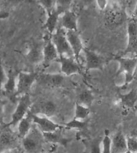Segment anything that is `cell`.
Segmentation results:
<instances>
[{
    "instance_id": "35",
    "label": "cell",
    "mask_w": 137,
    "mask_h": 153,
    "mask_svg": "<svg viewBox=\"0 0 137 153\" xmlns=\"http://www.w3.org/2000/svg\"><path fill=\"white\" fill-rule=\"evenodd\" d=\"M132 19H136L137 20V2H136V6H135V9L134 14H133V16H132Z\"/></svg>"
},
{
    "instance_id": "31",
    "label": "cell",
    "mask_w": 137,
    "mask_h": 153,
    "mask_svg": "<svg viewBox=\"0 0 137 153\" xmlns=\"http://www.w3.org/2000/svg\"><path fill=\"white\" fill-rule=\"evenodd\" d=\"M7 79V74L4 69V67L2 65V62H0V93L3 90V87L6 83Z\"/></svg>"
},
{
    "instance_id": "3",
    "label": "cell",
    "mask_w": 137,
    "mask_h": 153,
    "mask_svg": "<svg viewBox=\"0 0 137 153\" xmlns=\"http://www.w3.org/2000/svg\"><path fill=\"white\" fill-rule=\"evenodd\" d=\"M38 75V74L35 72L21 71L18 73L15 98L29 94L31 87L37 81Z\"/></svg>"
},
{
    "instance_id": "13",
    "label": "cell",
    "mask_w": 137,
    "mask_h": 153,
    "mask_svg": "<svg viewBox=\"0 0 137 153\" xmlns=\"http://www.w3.org/2000/svg\"><path fill=\"white\" fill-rule=\"evenodd\" d=\"M83 52L85 54V65L87 70L91 69H102L103 65V58L95 51L84 48Z\"/></svg>"
},
{
    "instance_id": "19",
    "label": "cell",
    "mask_w": 137,
    "mask_h": 153,
    "mask_svg": "<svg viewBox=\"0 0 137 153\" xmlns=\"http://www.w3.org/2000/svg\"><path fill=\"white\" fill-rule=\"evenodd\" d=\"M17 76L18 74H15L14 72H10L7 74V79L6 83L3 87V90L7 96L15 97L16 93V86H17Z\"/></svg>"
},
{
    "instance_id": "1",
    "label": "cell",
    "mask_w": 137,
    "mask_h": 153,
    "mask_svg": "<svg viewBox=\"0 0 137 153\" xmlns=\"http://www.w3.org/2000/svg\"><path fill=\"white\" fill-rule=\"evenodd\" d=\"M45 143L43 133L35 124L30 132L21 140L23 153H43Z\"/></svg>"
},
{
    "instance_id": "26",
    "label": "cell",
    "mask_w": 137,
    "mask_h": 153,
    "mask_svg": "<svg viewBox=\"0 0 137 153\" xmlns=\"http://www.w3.org/2000/svg\"><path fill=\"white\" fill-rule=\"evenodd\" d=\"M72 4L71 1H56V4H55V10L62 15L65 12L70 10V6Z\"/></svg>"
},
{
    "instance_id": "25",
    "label": "cell",
    "mask_w": 137,
    "mask_h": 153,
    "mask_svg": "<svg viewBox=\"0 0 137 153\" xmlns=\"http://www.w3.org/2000/svg\"><path fill=\"white\" fill-rule=\"evenodd\" d=\"M86 121L84 120H79L73 119L71 121L67 122V124H64L63 128H66L68 129H75V130H82L84 129L86 126Z\"/></svg>"
},
{
    "instance_id": "23",
    "label": "cell",
    "mask_w": 137,
    "mask_h": 153,
    "mask_svg": "<svg viewBox=\"0 0 137 153\" xmlns=\"http://www.w3.org/2000/svg\"><path fill=\"white\" fill-rule=\"evenodd\" d=\"M94 100V96L92 92L87 89L82 91L79 95V104L83 105L84 106L90 108Z\"/></svg>"
},
{
    "instance_id": "24",
    "label": "cell",
    "mask_w": 137,
    "mask_h": 153,
    "mask_svg": "<svg viewBox=\"0 0 137 153\" xmlns=\"http://www.w3.org/2000/svg\"><path fill=\"white\" fill-rule=\"evenodd\" d=\"M121 100L126 106L129 108L133 107L137 101V93L132 90L121 97Z\"/></svg>"
},
{
    "instance_id": "30",
    "label": "cell",
    "mask_w": 137,
    "mask_h": 153,
    "mask_svg": "<svg viewBox=\"0 0 137 153\" xmlns=\"http://www.w3.org/2000/svg\"><path fill=\"white\" fill-rule=\"evenodd\" d=\"M102 139H96L92 141L90 147V153H102Z\"/></svg>"
},
{
    "instance_id": "33",
    "label": "cell",
    "mask_w": 137,
    "mask_h": 153,
    "mask_svg": "<svg viewBox=\"0 0 137 153\" xmlns=\"http://www.w3.org/2000/svg\"><path fill=\"white\" fill-rule=\"evenodd\" d=\"M3 3L0 2V19H7L9 17V12L4 8Z\"/></svg>"
},
{
    "instance_id": "22",
    "label": "cell",
    "mask_w": 137,
    "mask_h": 153,
    "mask_svg": "<svg viewBox=\"0 0 137 153\" xmlns=\"http://www.w3.org/2000/svg\"><path fill=\"white\" fill-rule=\"evenodd\" d=\"M89 114H90V108L84 106L83 105H80L79 103L75 104L74 117L75 119L84 121L87 117H88Z\"/></svg>"
},
{
    "instance_id": "12",
    "label": "cell",
    "mask_w": 137,
    "mask_h": 153,
    "mask_svg": "<svg viewBox=\"0 0 137 153\" xmlns=\"http://www.w3.org/2000/svg\"><path fill=\"white\" fill-rule=\"evenodd\" d=\"M64 78L62 74H42L38 75L37 81L45 87H59L63 83Z\"/></svg>"
},
{
    "instance_id": "20",
    "label": "cell",
    "mask_w": 137,
    "mask_h": 153,
    "mask_svg": "<svg viewBox=\"0 0 137 153\" xmlns=\"http://www.w3.org/2000/svg\"><path fill=\"white\" fill-rule=\"evenodd\" d=\"M60 17H61V15L55 10V9L52 12L47 14L45 27L50 35L55 33V30H57Z\"/></svg>"
},
{
    "instance_id": "21",
    "label": "cell",
    "mask_w": 137,
    "mask_h": 153,
    "mask_svg": "<svg viewBox=\"0 0 137 153\" xmlns=\"http://www.w3.org/2000/svg\"><path fill=\"white\" fill-rule=\"evenodd\" d=\"M43 136L45 139L46 142L53 143V144H61V145H66L68 142V140L65 139L62 136L60 132V129L56 130L52 132H47L43 133Z\"/></svg>"
},
{
    "instance_id": "27",
    "label": "cell",
    "mask_w": 137,
    "mask_h": 153,
    "mask_svg": "<svg viewBox=\"0 0 137 153\" xmlns=\"http://www.w3.org/2000/svg\"><path fill=\"white\" fill-rule=\"evenodd\" d=\"M102 153H111V137L108 134L102 138Z\"/></svg>"
},
{
    "instance_id": "10",
    "label": "cell",
    "mask_w": 137,
    "mask_h": 153,
    "mask_svg": "<svg viewBox=\"0 0 137 153\" xmlns=\"http://www.w3.org/2000/svg\"><path fill=\"white\" fill-rule=\"evenodd\" d=\"M33 123L43 133L52 132L63 128L62 125L55 123L49 117L39 116V115L33 114Z\"/></svg>"
},
{
    "instance_id": "29",
    "label": "cell",
    "mask_w": 137,
    "mask_h": 153,
    "mask_svg": "<svg viewBox=\"0 0 137 153\" xmlns=\"http://www.w3.org/2000/svg\"><path fill=\"white\" fill-rule=\"evenodd\" d=\"M38 3L43 7L47 14L55 9L56 1H38Z\"/></svg>"
},
{
    "instance_id": "6",
    "label": "cell",
    "mask_w": 137,
    "mask_h": 153,
    "mask_svg": "<svg viewBox=\"0 0 137 153\" xmlns=\"http://www.w3.org/2000/svg\"><path fill=\"white\" fill-rule=\"evenodd\" d=\"M115 60L119 63V69L116 75L124 74L126 84L132 82L134 78V74L137 67V57H117Z\"/></svg>"
},
{
    "instance_id": "37",
    "label": "cell",
    "mask_w": 137,
    "mask_h": 153,
    "mask_svg": "<svg viewBox=\"0 0 137 153\" xmlns=\"http://www.w3.org/2000/svg\"><path fill=\"white\" fill-rule=\"evenodd\" d=\"M50 153H61V152H57V151H54V152H50Z\"/></svg>"
},
{
    "instance_id": "38",
    "label": "cell",
    "mask_w": 137,
    "mask_h": 153,
    "mask_svg": "<svg viewBox=\"0 0 137 153\" xmlns=\"http://www.w3.org/2000/svg\"><path fill=\"white\" fill-rule=\"evenodd\" d=\"M125 153H131V152H128V151H127V152H125Z\"/></svg>"
},
{
    "instance_id": "28",
    "label": "cell",
    "mask_w": 137,
    "mask_h": 153,
    "mask_svg": "<svg viewBox=\"0 0 137 153\" xmlns=\"http://www.w3.org/2000/svg\"><path fill=\"white\" fill-rule=\"evenodd\" d=\"M127 146L128 152L131 153H137V137L127 136Z\"/></svg>"
},
{
    "instance_id": "32",
    "label": "cell",
    "mask_w": 137,
    "mask_h": 153,
    "mask_svg": "<svg viewBox=\"0 0 137 153\" xmlns=\"http://www.w3.org/2000/svg\"><path fill=\"white\" fill-rule=\"evenodd\" d=\"M5 105L6 102L2 98H0V125L4 124V112H5ZM5 125V124H4Z\"/></svg>"
},
{
    "instance_id": "9",
    "label": "cell",
    "mask_w": 137,
    "mask_h": 153,
    "mask_svg": "<svg viewBox=\"0 0 137 153\" xmlns=\"http://www.w3.org/2000/svg\"><path fill=\"white\" fill-rule=\"evenodd\" d=\"M30 111L35 115H39L50 118L56 113L57 107L55 103L51 100H43L31 105Z\"/></svg>"
},
{
    "instance_id": "11",
    "label": "cell",
    "mask_w": 137,
    "mask_h": 153,
    "mask_svg": "<svg viewBox=\"0 0 137 153\" xmlns=\"http://www.w3.org/2000/svg\"><path fill=\"white\" fill-rule=\"evenodd\" d=\"M67 38L69 42V45L72 48L74 57L79 64L80 54L84 51V45L81 37L79 35L78 30H68L67 31Z\"/></svg>"
},
{
    "instance_id": "4",
    "label": "cell",
    "mask_w": 137,
    "mask_h": 153,
    "mask_svg": "<svg viewBox=\"0 0 137 153\" xmlns=\"http://www.w3.org/2000/svg\"><path fill=\"white\" fill-rule=\"evenodd\" d=\"M50 39L52 41L53 44L55 45L59 57H74L72 48L70 46L67 38V31L64 29L58 26L55 33L50 35Z\"/></svg>"
},
{
    "instance_id": "5",
    "label": "cell",
    "mask_w": 137,
    "mask_h": 153,
    "mask_svg": "<svg viewBox=\"0 0 137 153\" xmlns=\"http://www.w3.org/2000/svg\"><path fill=\"white\" fill-rule=\"evenodd\" d=\"M127 43L122 57H137V20L131 19L127 23Z\"/></svg>"
},
{
    "instance_id": "36",
    "label": "cell",
    "mask_w": 137,
    "mask_h": 153,
    "mask_svg": "<svg viewBox=\"0 0 137 153\" xmlns=\"http://www.w3.org/2000/svg\"><path fill=\"white\" fill-rule=\"evenodd\" d=\"M2 153H15L14 151H11V152H2Z\"/></svg>"
},
{
    "instance_id": "17",
    "label": "cell",
    "mask_w": 137,
    "mask_h": 153,
    "mask_svg": "<svg viewBox=\"0 0 137 153\" xmlns=\"http://www.w3.org/2000/svg\"><path fill=\"white\" fill-rule=\"evenodd\" d=\"M43 63L45 65H49L54 61H57L59 57L58 51L53 44L51 39H48L43 45Z\"/></svg>"
},
{
    "instance_id": "14",
    "label": "cell",
    "mask_w": 137,
    "mask_h": 153,
    "mask_svg": "<svg viewBox=\"0 0 137 153\" xmlns=\"http://www.w3.org/2000/svg\"><path fill=\"white\" fill-rule=\"evenodd\" d=\"M60 27L66 31L78 30V18L74 12L68 10L60 17Z\"/></svg>"
},
{
    "instance_id": "16",
    "label": "cell",
    "mask_w": 137,
    "mask_h": 153,
    "mask_svg": "<svg viewBox=\"0 0 137 153\" xmlns=\"http://www.w3.org/2000/svg\"><path fill=\"white\" fill-rule=\"evenodd\" d=\"M127 152V136L121 131H118L111 137V153H125Z\"/></svg>"
},
{
    "instance_id": "8",
    "label": "cell",
    "mask_w": 137,
    "mask_h": 153,
    "mask_svg": "<svg viewBox=\"0 0 137 153\" xmlns=\"http://www.w3.org/2000/svg\"><path fill=\"white\" fill-rule=\"evenodd\" d=\"M57 62L60 65V71L64 76H72L74 74H79L81 68L74 57L60 56Z\"/></svg>"
},
{
    "instance_id": "18",
    "label": "cell",
    "mask_w": 137,
    "mask_h": 153,
    "mask_svg": "<svg viewBox=\"0 0 137 153\" xmlns=\"http://www.w3.org/2000/svg\"><path fill=\"white\" fill-rule=\"evenodd\" d=\"M33 125V114L30 111L17 125V135L19 136V138L22 140L30 132Z\"/></svg>"
},
{
    "instance_id": "15",
    "label": "cell",
    "mask_w": 137,
    "mask_h": 153,
    "mask_svg": "<svg viewBox=\"0 0 137 153\" xmlns=\"http://www.w3.org/2000/svg\"><path fill=\"white\" fill-rule=\"evenodd\" d=\"M43 45L40 43H32L26 53V59L31 64L37 65L43 62Z\"/></svg>"
},
{
    "instance_id": "7",
    "label": "cell",
    "mask_w": 137,
    "mask_h": 153,
    "mask_svg": "<svg viewBox=\"0 0 137 153\" xmlns=\"http://www.w3.org/2000/svg\"><path fill=\"white\" fill-rule=\"evenodd\" d=\"M5 128L0 131V153L14 151L19 148V137L12 131L11 128Z\"/></svg>"
},
{
    "instance_id": "2",
    "label": "cell",
    "mask_w": 137,
    "mask_h": 153,
    "mask_svg": "<svg viewBox=\"0 0 137 153\" xmlns=\"http://www.w3.org/2000/svg\"><path fill=\"white\" fill-rule=\"evenodd\" d=\"M32 102H31V98L30 94L22 96L19 97L18 103L13 114L11 116V120L4 125L8 128H14L17 126L19 122L26 117L27 113L30 112Z\"/></svg>"
},
{
    "instance_id": "34",
    "label": "cell",
    "mask_w": 137,
    "mask_h": 153,
    "mask_svg": "<svg viewBox=\"0 0 137 153\" xmlns=\"http://www.w3.org/2000/svg\"><path fill=\"white\" fill-rule=\"evenodd\" d=\"M96 4L98 6L99 9L103 10L106 9V7L108 6V2L107 1H96Z\"/></svg>"
}]
</instances>
